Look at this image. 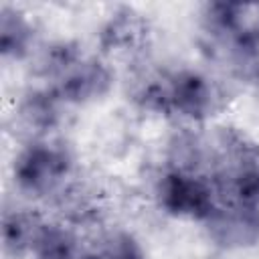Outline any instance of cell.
Wrapping results in <instances>:
<instances>
[{
  "instance_id": "1",
  "label": "cell",
  "mask_w": 259,
  "mask_h": 259,
  "mask_svg": "<svg viewBox=\"0 0 259 259\" xmlns=\"http://www.w3.org/2000/svg\"><path fill=\"white\" fill-rule=\"evenodd\" d=\"M67 172V162L63 154L49 150V148H34L30 150L18 166V178L22 184L34 190H42L53 186L59 178Z\"/></svg>"
}]
</instances>
